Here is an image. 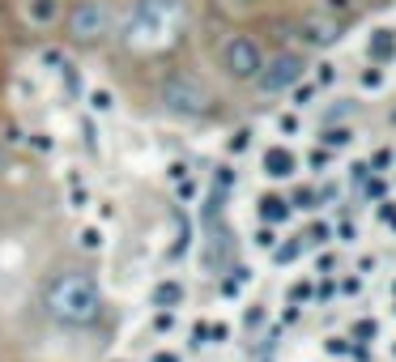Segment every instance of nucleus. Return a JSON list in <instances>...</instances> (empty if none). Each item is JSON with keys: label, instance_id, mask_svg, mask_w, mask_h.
Instances as JSON below:
<instances>
[{"label": "nucleus", "instance_id": "13", "mask_svg": "<svg viewBox=\"0 0 396 362\" xmlns=\"http://www.w3.org/2000/svg\"><path fill=\"white\" fill-rule=\"evenodd\" d=\"M94 107H98V111H111V94H107V90H98V94H94Z\"/></svg>", "mask_w": 396, "mask_h": 362}, {"label": "nucleus", "instance_id": "11", "mask_svg": "<svg viewBox=\"0 0 396 362\" xmlns=\"http://www.w3.org/2000/svg\"><path fill=\"white\" fill-rule=\"evenodd\" d=\"M264 166H269V175H290V154L286 149H269V158H264Z\"/></svg>", "mask_w": 396, "mask_h": 362}, {"label": "nucleus", "instance_id": "3", "mask_svg": "<svg viewBox=\"0 0 396 362\" xmlns=\"http://www.w3.org/2000/svg\"><path fill=\"white\" fill-rule=\"evenodd\" d=\"M149 102H154L158 115H166L175 124H209L218 115V90L192 64L158 68V77L149 85Z\"/></svg>", "mask_w": 396, "mask_h": 362}, {"label": "nucleus", "instance_id": "1", "mask_svg": "<svg viewBox=\"0 0 396 362\" xmlns=\"http://www.w3.org/2000/svg\"><path fill=\"white\" fill-rule=\"evenodd\" d=\"M30 307L43 320V329H51L60 337H90V333H98L107 324L111 307H107V290H102L94 256H81L77 247L51 256L47 269L34 282Z\"/></svg>", "mask_w": 396, "mask_h": 362}, {"label": "nucleus", "instance_id": "5", "mask_svg": "<svg viewBox=\"0 0 396 362\" xmlns=\"http://www.w3.org/2000/svg\"><path fill=\"white\" fill-rule=\"evenodd\" d=\"M264 55H269L264 38L243 30V26H230L209 43V60L230 85H256V77L264 68Z\"/></svg>", "mask_w": 396, "mask_h": 362}, {"label": "nucleus", "instance_id": "14", "mask_svg": "<svg viewBox=\"0 0 396 362\" xmlns=\"http://www.w3.org/2000/svg\"><path fill=\"white\" fill-rule=\"evenodd\" d=\"M154 362H179L175 354H154Z\"/></svg>", "mask_w": 396, "mask_h": 362}, {"label": "nucleus", "instance_id": "9", "mask_svg": "<svg viewBox=\"0 0 396 362\" xmlns=\"http://www.w3.org/2000/svg\"><path fill=\"white\" fill-rule=\"evenodd\" d=\"M183 294H188V290H183V282H171V277H166V282H158V286L149 290V303H154L158 312H171V307H179V303H183Z\"/></svg>", "mask_w": 396, "mask_h": 362}, {"label": "nucleus", "instance_id": "6", "mask_svg": "<svg viewBox=\"0 0 396 362\" xmlns=\"http://www.w3.org/2000/svg\"><path fill=\"white\" fill-rule=\"evenodd\" d=\"M303 73H307V55L294 51V47H277V51L264 55V68L256 77V90L260 94H286L290 85L303 81Z\"/></svg>", "mask_w": 396, "mask_h": 362}, {"label": "nucleus", "instance_id": "10", "mask_svg": "<svg viewBox=\"0 0 396 362\" xmlns=\"http://www.w3.org/2000/svg\"><path fill=\"white\" fill-rule=\"evenodd\" d=\"M98 247H102V230H98V226H85V230L77 235V252H81V256H98Z\"/></svg>", "mask_w": 396, "mask_h": 362}, {"label": "nucleus", "instance_id": "2", "mask_svg": "<svg viewBox=\"0 0 396 362\" xmlns=\"http://www.w3.org/2000/svg\"><path fill=\"white\" fill-rule=\"evenodd\" d=\"M188 30V0H124L115 13V47L128 55H162Z\"/></svg>", "mask_w": 396, "mask_h": 362}, {"label": "nucleus", "instance_id": "7", "mask_svg": "<svg viewBox=\"0 0 396 362\" xmlns=\"http://www.w3.org/2000/svg\"><path fill=\"white\" fill-rule=\"evenodd\" d=\"M64 17V0H17V21L30 34H55Z\"/></svg>", "mask_w": 396, "mask_h": 362}, {"label": "nucleus", "instance_id": "12", "mask_svg": "<svg viewBox=\"0 0 396 362\" xmlns=\"http://www.w3.org/2000/svg\"><path fill=\"white\" fill-rule=\"evenodd\" d=\"M218 9H226V13H247V9H256V4H264V0H213Z\"/></svg>", "mask_w": 396, "mask_h": 362}, {"label": "nucleus", "instance_id": "8", "mask_svg": "<svg viewBox=\"0 0 396 362\" xmlns=\"http://www.w3.org/2000/svg\"><path fill=\"white\" fill-rule=\"evenodd\" d=\"M294 34L303 38V47H328V43L341 34V21H337L333 13H307V17L294 26Z\"/></svg>", "mask_w": 396, "mask_h": 362}, {"label": "nucleus", "instance_id": "4", "mask_svg": "<svg viewBox=\"0 0 396 362\" xmlns=\"http://www.w3.org/2000/svg\"><path fill=\"white\" fill-rule=\"evenodd\" d=\"M55 38L77 55H94V51L111 47V38H115V4L111 0H64V17H60Z\"/></svg>", "mask_w": 396, "mask_h": 362}]
</instances>
